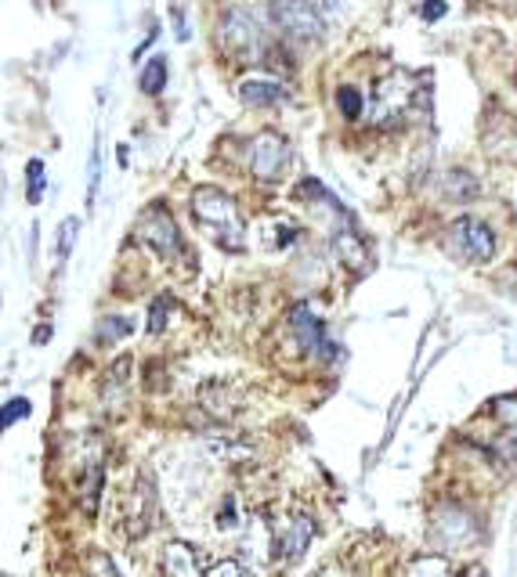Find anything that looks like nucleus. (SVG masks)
<instances>
[{
  "label": "nucleus",
  "mask_w": 517,
  "mask_h": 577,
  "mask_svg": "<svg viewBox=\"0 0 517 577\" xmlns=\"http://www.w3.org/2000/svg\"><path fill=\"white\" fill-rule=\"evenodd\" d=\"M192 217L214 235V242H222L225 249H243L247 242V228H243V214L236 199L228 192L214 188V185H203L192 192Z\"/></svg>",
  "instance_id": "f257e3e1"
},
{
  "label": "nucleus",
  "mask_w": 517,
  "mask_h": 577,
  "mask_svg": "<svg viewBox=\"0 0 517 577\" xmlns=\"http://www.w3.org/2000/svg\"><path fill=\"white\" fill-rule=\"evenodd\" d=\"M134 231H138L141 239H146L152 249H157L160 257H166V260L185 257V242H181V231H177L171 209H166V206H149L146 214L138 217Z\"/></svg>",
  "instance_id": "f03ea898"
},
{
  "label": "nucleus",
  "mask_w": 517,
  "mask_h": 577,
  "mask_svg": "<svg viewBox=\"0 0 517 577\" xmlns=\"http://www.w3.org/2000/svg\"><path fill=\"white\" fill-rule=\"evenodd\" d=\"M261 41L265 30L250 8H228L222 15V44L228 51H236L243 58H257L261 55Z\"/></svg>",
  "instance_id": "7ed1b4c3"
},
{
  "label": "nucleus",
  "mask_w": 517,
  "mask_h": 577,
  "mask_svg": "<svg viewBox=\"0 0 517 577\" xmlns=\"http://www.w3.org/2000/svg\"><path fill=\"white\" fill-rule=\"evenodd\" d=\"M412 101V80L406 73H391L384 76V80L377 84V90H373V101H369V120L377 127H387L395 120H402V112L409 109Z\"/></svg>",
  "instance_id": "20e7f679"
},
{
  "label": "nucleus",
  "mask_w": 517,
  "mask_h": 577,
  "mask_svg": "<svg viewBox=\"0 0 517 577\" xmlns=\"http://www.w3.org/2000/svg\"><path fill=\"white\" fill-rule=\"evenodd\" d=\"M290 329L297 336V344H301L308 353H315V358H322V361H333L341 353L337 344L326 336V325H322V318L308 304H297L290 311Z\"/></svg>",
  "instance_id": "39448f33"
},
{
  "label": "nucleus",
  "mask_w": 517,
  "mask_h": 577,
  "mask_svg": "<svg viewBox=\"0 0 517 577\" xmlns=\"http://www.w3.org/2000/svg\"><path fill=\"white\" fill-rule=\"evenodd\" d=\"M452 242H456V249L467 260H474V264H485V260H493L496 253V235L493 228L485 225L482 217H456L452 220Z\"/></svg>",
  "instance_id": "423d86ee"
},
{
  "label": "nucleus",
  "mask_w": 517,
  "mask_h": 577,
  "mask_svg": "<svg viewBox=\"0 0 517 577\" xmlns=\"http://www.w3.org/2000/svg\"><path fill=\"white\" fill-rule=\"evenodd\" d=\"M287 166H290V141L287 138L276 134V130H265V134L254 138V149H250V170H254V177L279 181Z\"/></svg>",
  "instance_id": "0eeeda50"
},
{
  "label": "nucleus",
  "mask_w": 517,
  "mask_h": 577,
  "mask_svg": "<svg viewBox=\"0 0 517 577\" xmlns=\"http://www.w3.org/2000/svg\"><path fill=\"white\" fill-rule=\"evenodd\" d=\"M271 19L282 33L290 36H301V41H319L322 36V19L312 4H304V0H279V4H271Z\"/></svg>",
  "instance_id": "6e6552de"
},
{
  "label": "nucleus",
  "mask_w": 517,
  "mask_h": 577,
  "mask_svg": "<svg viewBox=\"0 0 517 577\" xmlns=\"http://www.w3.org/2000/svg\"><path fill=\"white\" fill-rule=\"evenodd\" d=\"M152 516H157V491H152V483L141 477V480H134V488H131V494H127V502H123L127 534L146 537L149 527H152Z\"/></svg>",
  "instance_id": "1a4fd4ad"
},
{
  "label": "nucleus",
  "mask_w": 517,
  "mask_h": 577,
  "mask_svg": "<svg viewBox=\"0 0 517 577\" xmlns=\"http://www.w3.org/2000/svg\"><path fill=\"white\" fill-rule=\"evenodd\" d=\"M312 534H315V520L308 513H293L290 520H282L279 527V556L287 563H297L304 556V548L312 545Z\"/></svg>",
  "instance_id": "9d476101"
},
{
  "label": "nucleus",
  "mask_w": 517,
  "mask_h": 577,
  "mask_svg": "<svg viewBox=\"0 0 517 577\" xmlns=\"http://www.w3.org/2000/svg\"><path fill=\"white\" fill-rule=\"evenodd\" d=\"M333 249H337L341 264L352 271V274H366L369 271V249L366 242H362V235L352 231V228H337V235H333Z\"/></svg>",
  "instance_id": "9b49d317"
},
{
  "label": "nucleus",
  "mask_w": 517,
  "mask_h": 577,
  "mask_svg": "<svg viewBox=\"0 0 517 577\" xmlns=\"http://www.w3.org/2000/svg\"><path fill=\"white\" fill-rule=\"evenodd\" d=\"M163 574L166 577H206V574H200L196 553H192L189 545H181V542L166 545V553H163Z\"/></svg>",
  "instance_id": "f8f14e48"
},
{
  "label": "nucleus",
  "mask_w": 517,
  "mask_h": 577,
  "mask_svg": "<svg viewBox=\"0 0 517 577\" xmlns=\"http://www.w3.org/2000/svg\"><path fill=\"white\" fill-rule=\"evenodd\" d=\"M239 98L247 105H257V109H265V105H276V101L287 98V87L276 84V80H243Z\"/></svg>",
  "instance_id": "ddd939ff"
},
{
  "label": "nucleus",
  "mask_w": 517,
  "mask_h": 577,
  "mask_svg": "<svg viewBox=\"0 0 517 577\" xmlns=\"http://www.w3.org/2000/svg\"><path fill=\"white\" fill-rule=\"evenodd\" d=\"M166 58L163 55H157V58H149L146 62V69L138 73V87L146 90V95H160V90L166 87Z\"/></svg>",
  "instance_id": "4468645a"
},
{
  "label": "nucleus",
  "mask_w": 517,
  "mask_h": 577,
  "mask_svg": "<svg viewBox=\"0 0 517 577\" xmlns=\"http://www.w3.org/2000/svg\"><path fill=\"white\" fill-rule=\"evenodd\" d=\"M80 494H84L87 516H95V513H98V494H101V466H90V469H87V477H84V483H80Z\"/></svg>",
  "instance_id": "2eb2a0df"
},
{
  "label": "nucleus",
  "mask_w": 517,
  "mask_h": 577,
  "mask_svg": "<svg viewBox=\"0 0 517 577\" xmlns=\"http://www.w3.org/2000/svg\"><path fill=\"white\" fill-rule=\"evenodd\" d=\"M445 192L456 195V199H474V195H477V181L467 174V170H452L449 181H445Z\"/></svg>",
  "instance_id": "dca6fc26"
},
{
  "label": "nucleus",
  "mask_w": 517,
  "mask_h": 577,
  "mask_svg": "<svg viewBox=\"0 0 517 577\" xmlns=\"http://www.w3.org/2000/svg\"><path fill=\"white\" fill-rule=\"evenodd\" d=\"M493 415L503 423V429H507V437H517V393L514 398H499L493 404Z\"/></svg>",
  "instance_id": "f3484780"
},
{
  "label": "nucleus",
  "mask_w": 517,
  "mask_h": 577,
  "mask_svg": "<svg viewBox=\"0 0 517 577\" xmlns=\"http://www.w3.org/2000/svg\"><path fill=\"white\" fill-rule=\"evenodd\" d=\"M409 577H449V563L442 556H423L412 563Z\"/></svg>",
  "instance_id": "a211bd4d"
},
{
  "label": "nucleus",
  "mask_w": 517,
  "mask_h": 577,
  "mask_svg": "<svg viewBox=\"0 0 517 577\" xmlns=\"http://www.w3.org/2000/svg\"><path fill=\"white\" fill-rule=\"evenodd\" d=\"M25 181H30V192H25V199H30V203H41V195H44V163H41V160H30V163H25Z\"/></svg>",
  "instance_id": "6ab92c4d"
},
{
  "label": "nucleus",
  "mask_w": 517,
  "mask_h": 577,
  "mask_svg": "<svg viewBox=\"0 0 517 577\" xmlns=\"http://www.w3.org/2000/svg\"><path fill=\"white\" fill-rule=\"evenodd\" d=\"M76 231H80V217H66L58 228V260H69L73 253V242H76Z\"/></svg>",
  "instance_id": "aec40b11"
},
{
  "label": "nucleus",
  "mask_w": 517,
  "mask_h": 577,
  "mask_svg": "<svg viewBox=\"0 0 517 577\" xmlns=\"http://www.w3.org/2000/svg\"><path fill=\"white\" fill-rule=\"evenodd\" d=\"M337 105H341V112L347 116V120H358L362 109H366V101H362V95L355 87H341L337 90Z\"/></svg>",
  "instance_id": "412c9836"
},
{
  "label": "nucleus",
  "mask_w": 517,
  "mask_h": 577,
  "mask_svg": "<svg viewBox=\"0 0 517 577\" xmlns=\"http://www.w3.org/2000/svg\"><path fill=\"white\" fill-rule=\"evenodd\" d=\"M30 412H33L30 401H25V398H11V401L4 404V415H0V423H4V426H15L19 418H25Z\"/></svg>",
  "instance_id": "4be33fe9"
},
{
  "label": "nucleus",
  "mask_w": 517,
  "mask_h": 577,
  "mask_svg": "<svg viewBox=\"0 0 517 577\" xmlns=\"http://www.w3.org/2000/svg\"><path fill=\"white\" fill-rule=\"evenodd\" d=\"M127 333H131V322H127V318H106V322L98 325V339H101V344H106V339L112 344V339H120Z\"/></svg>",
  "instance_id": "5701e85b"
},
{
  "label": "nucleus",
  "mask_w": 517,
  "mask_h": 577,
  "mask_svg": "<svg viewBox=\"0 0 517 577\" xmlns=\"http://www.w3.org/2000/svg\"><path fill=\"white\" fill-rule=\"evenodd\" d=\"M166 314H171V300L160 296L149 311V333H163L166 329Z\"/></svg>",
  "instance_id": "b1692460"
},
{
  "label": "nucleus",
  "mask_w": 517,
  "mask_h": 577,
  "mask_svg": "<svg viewBox=\"0 0 517 577\" xmlns=\"http://www.w3.org/2000/svg\"><path fill=\"white\" fill-rule=\"evenodd\" d=\"M206 577H250V574L243 570L236 559H222V563H214V567L206 570Z\"/></svg>",
  "instance_id": "393cba45"
},
{
  "label": "nucleus",
  "mask_w": 517,
  "mask_h": 577,
  "mask_svg": "<svg viewBox=\"0 0 517 577\" xmlns=\"http://www.w3.org/2000/svg\"><path fill=\"white\" fill-rule=\"evenodd\" d=\"M127 372H131V358H120L112 364V372H109V383L106 387H123L127 383Z\"/></svg>",
  "instance_id": "a878e982"
},
{
  "label": "nucleus",
  "mask_w": 517,
  "mask_h": 577,
  "mask_svg": "<svg viewBox=\"0 0 517 577\" xmlns=\"http://www.w3.org/2000/svg\"><path fill=\"white\" fill-rule=\"evenodd\" d=\"M420 15H423V19H442V15H445V4H423Z\"/></svg>",
  "instance_id": "bb28decb"
},
{
  "label": "nucleus",
  "mask_w": 517,
  "mask_h": 577,
  "mask_svg": "<svg viewBox=\"0 0 517 577\" xmlns=\"http://www.w3.org/2000/svg\"><path fill=\"white\" fill-rule=\"evenodd\" d=\"M47 336H51V329H47V325H41V329H36V333H33V344H44V339H47Z\"/></svg>",
  "instance_id": "cd10ccee"
}]
</instances>
